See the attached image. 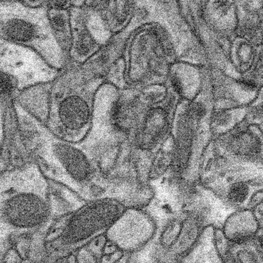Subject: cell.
Masks as SVG:
<instances>
[{
	"mask_svg": "<svg viewBox=\"0 0 263 263\" xmlns=\"http://www.w3.org/2000/svg\"><path fill=\"white\" fill-rule=\"evenodd\" d=\"M159 224L156 218L141 208H126L106 233L120 250L137 256L156 240Z\"/></svg>",
	"mask_w": 263,
	"mask_h": 263,
	"instance_id": "7a4b0ae2",
	"label": "cell"
},
{
	"mask_svg": "<svg viewBox=\"0 0 263 263\" xmlns=\"http://www.w3.org/2000/svg\"><path fill=\"white\" fill-rule=\"evenodd\" d=\"M126 209L116 199L109 197L86 201L70 213L60 233V245L64 251L75 253L104 234Z\"/></svg>",
	"mask_w": 263,
	"mask_h": 263,
	"instance_id": "6da1fadb",
	"label": "cell"
},
{
	"mask_svg": "<svg viewBox=\"0 0 263 263\" xmlns=\"http://www.w3.org/2000/svg\"><path fill=\"white\" fill-rule=\"evenodd\" d=\"M12 82L6 74H0V94H8L12 92Z\"/></svg>",
	"mask_w": 263,
	"mask_h": 263,
	"instance_id": "9c48e42d",
	"label": "cell"
},
{
	"mask_svg": "<svg viewBox=\"0 0 263 263\" xmlns=\"http://www.w3.org/2000/svg\"><path fill=\"white\" fill-rule=\"evenodd\" d=\"M233 151L241 154H257L260 150V142L252 133L241 132L233 137L231 142Z\"/></svg>",
	"mask_w": 263,
	"mask_h": 263,
	"instance_id": "5b68a950",
	"label": "cell"
},
{
	"mask_svg": "<svg viewBox=\"0 0 263 263\" xmlns=\"http://www.w3.org/2000/svg\"><path fill=\"white\" fill-rule=\"evenodd\" d=\"M242 85H243L245 87L249 88V89H253V88L256 87V85L253 83V82L249 81V80H244L242 82Z\"/></svg>",
	"mask_w": 263,
	"mask_h": 263,
	"instance_id": "8fae6325",
	"label": "cell"
},
{
	"mask_svg": "<svg viewBox=\"0 0 263 263\" xmlns=\"http://www.w3.org/2000/svg\"><path fill=\"white\" fill-rule=\"evenodd\" d=\"M6 216L12 223L21 226H37L49 216L47 204L37 197L15 198L6 206Z\"/></svg>",
	"mask_w": 263,
	"mask_h": 263,
	"instance_id": "3957f363",
	"label": "cell"
},
{
	"mask_svg": "<svg viewBox=\"0 0 263 263\" xmlns=\"http://www.w3.org/2000/svg\"><path fill=\"white\" fill-rule=\"evenodd\" d=\"M52 25L57 30L63 31L66 27V20L64 15L58 14L52 19Z\"/></svg>",
	"mask_w": 263,
	"mask_h": 263,
	"instance_id": "30bf717a",
	"label": "cell"
},
{
	"mask_svg": "<svg viewBox=\"0 0 263 263\" xmlns=\"http://www.w3.org/2000/svg\"><path fill=\"white\" fill-rule=\"evenodd\" d=\"M62 120L67 128L77 129L82 128L89 118V109L80 99L73 97L63 103L60 110Z\"/></svg>",
	"mask_w": 263,
	"mask_h": 263,
	"instance_id": "277c9868",
	"label": "cell"
},
{
	"mask_svg": "<svg viewBox=\"0 0 263 263\" xmlns=\"http://www.w3.org/2000/svg\"><path fill=\"white\" fill-rule=\"evenodd\" d=\"M94 47V42L89 34H82L78 40L77 50L81 55H86L92 50Z\"/></svg>",
	"mask_w": 263,
	"mask_h": 263,
	"instance_id": "52a82bcc",
	"label": "cell"
},
{
	"mask_svg": "<svg viewBox=\"0 0 263 263\" xmlns=\"http://www.w3.org/2000/svg\"><path fill=\"white\" fill-rule=\"evenodd\" d=\"M247 194H248V189L247 187L241 184H238L231 188L229 196L233 202H242L245 200Z\"/></svg>",
	"mask_w": 263,
	"mask_h": 263,
	"instance_id": "ba28073f",
	"label": "cell"
},
{
	"mask_svg": "<svg viewBox=\"0 0 263 263\" xmlns=\"http://www.w3.org/2000/svg\"><path fill=\"white\" fill-rule=\"evenodd\" d=\"M259 242H260L261 247H262V248L263 249V238H262V239H259Z\"/></svg>",
	"mask_w": 263,
	"mask_h": 263,
	"instance_id": "7c38bea8",
	"label": "cell"
},
{
	"mask_svg": "<svg viewBox=\"0 0 263 263\" xmlns=\"http://www.w3.org/2000/svg\"><path fill=\"white\" fill-rule=\"evenodd\" d=\"M6 32L9 37L18 41H27L34 35L32 25L23 20L11 22L6 27Z\"/></svg>",
	"mask_w": 263,
	"mask_h": 263,
	"instance_id": "8992f818",
	"label": "cell"
}]
</instances>
